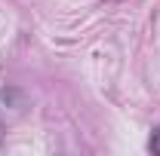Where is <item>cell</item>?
Wrapping results in <instances>:
<instances>
[{"mask_svg":"<svg viewBox=\"0 0 160 156\" xmlns=\"http://www.w3.org/2000/svg\"><path fill=\"white\" fill-rule=\"evenodd\" d=\"M148 150H151L154 156H160V126L154 129V132H151V141H148Z\"/></svg>","mask_w":160,"mask_h":156,"instance_id":"1","label":"cell"},{"mask_svg":"<svg viewBox=\"0 0 160 156\" xmlns=\"http://www.w3.org/2000/svg\"><path fill=\"white\" fill-rule=\"evenodd\" d=\"M0 141H3V126H0Z\"/></svg>","mask_w":160,"mask_h":156,"instance_id":"2","label":"cell"}]
</instances>
